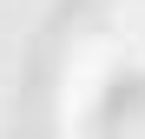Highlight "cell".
<instances>
[{
	"mask_svg": "<svg viewBox=\"0 0 145 139\" xmlns=\"http://www.w3.org/2000/svg\"><path fill=\"white\" fill-rule=\"evenodd\" d=\"M99 66H106V53H99V46H86V53H79V66L66 73V113H86V106H92V86H99Z\"/></svg>",
	"mask_w": 145,
	"mask_h": 139,
	"instance_id": "6da1fadb",
	"label": "cell"
}]
</instances>
